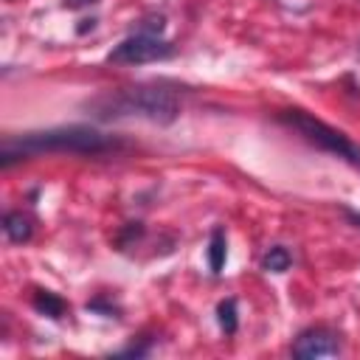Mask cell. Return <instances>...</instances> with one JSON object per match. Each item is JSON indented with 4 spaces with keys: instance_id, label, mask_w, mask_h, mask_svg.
<instances>
[{
    "instance_id": "6da1fadb",
    "label": "cell",
    "mask_w": 360,
    "mask_h": 360,
    "mask_svg": "<svg viewBox=\"0 0 360 360\" xmlns=\"http://www.w3.org/2000/svg\"><path fill=\"white\" fill-rule=\"evenodd\" d=\"M118 149H124V141L118 135H107L84 124H70L25 135H6L0 143V166L11 169L14 163L37 155H107Z\"/></svg>"
},
{
    "instance_id": "7a4b0ae2",
    "label": "cell",
    "mask_w": 360,
    "mask_h": 360,
    "mask_svg": "<svg viewBox=\"0 0 360 360\" xmlns=\"http://www.w3.org/2000/svg\"><path fill=\"white\" fill-rule=\"evenodd\" d=\"M87 110L101 118H146L152 124H172L180 115V98L166 84H132L101 93L87 101Z\"/></svg>"
},
{
    "instance_id": "3957f363",
    "label": "cell",
    "mask_w": 360,
    "mask_h": 360,
    "mask_svg": "<svg viewBox=\"0 0 360 360\" xmlns=\"http://www.w3.org/2000/svg\"><path fill=\"white\" fill-rule=\"evenodd\" d=\"M276 121L284 124L287 129H295L309 146H315V149H321V152H329V155L346 160L349 166L360 169V143H354L346 132H340V129L323 124V121L315 118L312 112H307V110H301V107H287V110H281V112L276 115Z\"/></svg>"
},
{
    "instance_id": "277c9868",
    "label": "cell",
    "mask_w": 360,
    "mask_h": 360,
    "mask_svg": "<svg viewBox=\"0 0 360 360\" xmlns=\"http://www.w3.org/2000/svg\"><path fill=\"white\" fill-rule=\"evenodd\" d=\"M177 53V48L163 39L160 34H146V31H135L129 37H124L110 53L107 62L110 65H149V62H163L172 59Z\"/></svg>"
},
{
    "instance_id": "5b68a950",
    "label": "cell",
    "mask_w": 360,
    "mask_h": 360,
    "mask_svg": "<svg viewBox=\"0 0 360 360\" xmlns=\"http://www.w3.org/2000/svg\"><path fill=\"white\" fill-rule=\"evenodd\" d=\"M340 354V338L326 326H309L295 335L292 340V357L315 360V357H335Z\"/></svg>"
},
{
    "instance_id": "8992f818",
    "label": "cell",
    "mask_w": 360,
    "mask_h": 360,
    "mask_svg": "<svg viewBox=\"0 0 360 360\" xmlns=\"http://www.w3.org/2000/svg\"><path fill=\"white\" fill-rule=\"evenodd\" d=\"M3 231L14 245H25L34 236V219L25 211H6L3 217Z\"/></svg>"
},
{
    "instance_id": "52a82bcc",
    "label": "cell",
    "mask_w": 360,
    "mask_h": 360,
    "mask_svg": "<svg viewBox=\"0 0 360 360\" xmlns=\"http://www.w3.org/2000/svg\"><path fill=\"white\" fill-rule=\"evenodd\" d=\"M205 256H208V270H211L214 276H219L222 267H225V259H228V239H225V231H222L219 225L211 231Z\"/></svg>"
},
{
    "instance_id": "ba28073f",
    "label": "cell",
    "mask_w": 360,
    "mask_h": 360,
    "mask_svg": "<svg viewBox=\"0 0 360 360\" xmlns=\"http://www.w3.org/2000/svg\"><path fill=\"white\" fill-rule=\"evenodd\" d=\"M31 304H34V309H37L39 315H48L51 321H59V318L68 312L65 298L56 295V292H51V290H37L34 298H31Z\"/></svg>"
},
{
    "instance_id": "9c48e42d",
    "label": "cell",
    "mask_w": 360,
    "mask_h": 360,
    "mask_svg": "<svg viewBox=\"0 0 360 360\" xmlns=\"http://www.w3.org/2000/svg\"><path fill=\"white\" fill-rule=\"evenodd\" d=\"M290 264H292V253L284 245H273L262 256V270H267V273H284V270H290Z\"/></svg>"
},
{
    "instance_id": "30bf717a",
    "label": "cell",
    "mask_w": 360,
    "mask_h": 360,
    "mask_svg": "<svg viewBox=\"0 0 360 360\" xmlns=\"http://www.w3.org/2000/svg\"><path fill=\"white\" fill-rule=\"evenodd\" d=\"M217 323L225 335H233L239 329V309H236V301L233 298H222L217 304Z\"/></svg>"
},
{
    "instance_id": "8fae6325",
    "label": "cell",
    "mask_w": 360,
    "mask_h": 360,
    "mask_svg": "<svg viewBox=\"0 0 360 360\" xmlns=\"http://www.w3.org/2000/svg\"><path fill=\"white\" fill-rule=\"evenodd\" d=\"M138 236H143V225H141V222H127L124 231L118 233V248L127 250V245H129L132 239H138Z\"/></svg>"
},
{
    "instance_id": "7c38bea8",
    "label": "cell",
    "mask_w": 360,
    "mask_h": 360,
    "mask_svg": "<svg viewBox=\"0 0 360 360\" xmlns=\"http://www.w3.org/2000/svg\"><path fill=\"white\" fill-rule=\"evenodd\" d=\"M87 309H98V312H104L107 318H112V312H118V309H115L112 304H107L104 298H96V301H90V304H87Z\"/></svg>"
},
{
    "instance_id": "4fadbf2b",
    "label": "cell",
    "mask_w": 360,
    "mask_h": 360,
    "mask_svg": "<svg viewBox=\"0 0 360 360\" xmlns=\"http://www.w3.org/2000/svg\"><path fill=\"white\" fill-rule=\"evenodd\" d=\"M93 3H98V0H62L65 8H84V6H93Z\"/></svg>"
},
{
    "instance_id": "5bb4252c",
    "label": "cell",
    "mask_w": 360,
    "mask_h": 360,
    "mask_svg": "<svg viewBox=\"0 0 360 360\" xmlns=\"http://www.w3.org/2000/svg\"><path fill=\"white\" fill-rule=\"evenodd\" d=\"M343 214H346V217H349V219H352V222L360 228V214H357V211H352V208H343Z\"/></svg>"
}]
</instances>
